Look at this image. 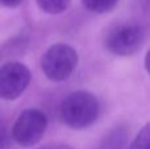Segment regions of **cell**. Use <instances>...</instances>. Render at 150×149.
I'll use <instances>...</instances> for the list:
<instances>
[{"mask_svg":"<svg viewBox=\"0 0 150 149\" xmlns=\"http://www.w3.org/2000/svg\"><path fill=\"white\" fill-rule=\"evenodd\" d=\"M21 3H23V0H0V4L8 8H15L20 5Z\"/></svg>","mask_w":150,"mask_h":149,"instance_id":"cell-10","label":"cell"},{"mask_svg":"<svg viewBox=\"0 0 150 149\" xmlns=\"http://www.w3.org/2000/svg\"><path fill=\"white\" fill-rule=\"evenodd\" d=\"M47 128V116L37 108L23 111L12 128V137L20 147L29 148L40 143Z\"/></svg>","mask_w":150,"mask_h":149,"instance_id":"cell-3","label":"cell"},{"mask_svg":"<svg viewBox=\"0 0 150 149\" xmlns=\"http://www.w3.org/2000/svg\"><path fill=\"white\" fill-rule=\"evenodd\" d=\"M71 0H37V4L44 12L50 15H58L69 8Z\"/></svg>","mask_w":150,"mask_h":149,"instance_id":"cell-7","label":"cell"},{"mask_svg":"<svg viewBox=\"0 0 150 149\" xmlns=\"http://www.w3.org/2000/svg\"><path fill=\"white\" fill-rule=\"evenodd\" d=\"M100 106L95 95L88 91H74L61 104V119L73 129H84L92 126L99 118Z\"/></svg>","mask_w":150,"mask_h":149,"instance_id":"cell-1","label":"cell"},{"mask_svg":"<svg viewBox=\"0 0 150 149\" xmlns=\"http://www.w3.org/2000/svg\"><path fill=\"white\" fill-rule=\"evenodd\" d=\"M78 53L67 44H54L44 53L41 69L44 74L54 82H62L70 78L78 66Z\"/></svg>","mask_w":150,"mask_h":149,"instance_id":"cell-2","label":"cell"},{"mask_svg":"<svg viewBox=\"0 0 150 149\" xmlns=\"http://www.w3.org/2000/svg\"><path fill=\"white\" fill-rule=\"evenodd\" d=\"M128 132L124 128H117L112 131L101 141L98 149H125L127 148Z\"/></svg>","mask_w":150,"mask_h":149,"instance_id":"cell-6","label":"cell"},{"mask_svg":"<svg viewBox=\"0 0 150 149\" xmlns=\"http://www.w3.org/2000/svg\"><path fill=\"white\" fill-rule=\"evenodd\" d=\"M119 0H82L86 9L93 13H105L116 7Z\"/></svg>","mask_w":150,"mask_h":149,"instance_id":"cell-8","label":"cell"},{"mask_svg":"<svg viewBox=\"0 0 150 149\" xmlns=\"http://www.w3.org/2000/svg\"><path fill=\"white\" fill-rule=\"evenodd\" d=\"M129 149H150V126L146 124L137 133Z\"/></svg>","mask_w":150,"mask_h":149,"instance_id":"cell-9","label":"cell"},{"mask_svg":"<svg viewBox=\"0 0 150 149\" xmlns=\"http://www.w3.org/2000/svg\"><path fill=\"white\" fill-rule=\"evenodd\" d=\"M30 70L21 62H7L0 67V98L15 100L29 86Z\"/></svg>","mask_w":150,"mask_h":149,"instance_id":"cell-5","label":"cell"},{"mask_svg":"<svg viewBox=\"0 0 150 149\" xmlns=\"http://www.w3.org/2000/svg\"><path fill=\"white\" fill-rule=\"evenodd\" d=\"M146 40V32L136 24H125L113 28L105 37V46L112 54L128 57L142 48Z\"/></svg>","mask_w":150,"mask_h":149,"instance_id":"cell-4","label":"cell"},{"mask_svg":"<svg viewBox=\"0 0 150 149\" xmlns=\"http://www.w3.org/2000/svg\"><path fill=\"white\" fill-rule=\"evenodd\" d=\"M45 149H74V148H71L70 145H63V144H61V145H55V147H49V148H45Z\"/></svg>","mask_w":150,"mask_h":149,"instance_id":"cell-11","label":"cell"}]
</instances>
